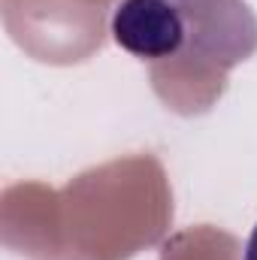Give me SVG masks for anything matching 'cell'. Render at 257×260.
Listing matches in <instances>:
<instances>
[{"instance_id": "1", "label": "cell", "mask_w": 257, "mask_h": 260, "mask_svg": "<svg viewBox=\"0 0 257 260\" xmlns=\"http://www.w3.org/2000/svg\"><path fill=\"white\" fill-rule=\"evenodd\" d=\"M112 40L151 67L157 85L197 76L224 82L257 52V15L248 0H118Z\"/></svg>"}, {"instance_id": "2", "label": "cell", "mask_w": 257, "mask_h": 260, "mask_svg": "<svg viewBox=\"0 0 257 260\" xmlns=\"http://www.w3.org/2000/svg\"><path fill=\"white\" fill-rule=\"evenodd\" d=\"M242 260H257V224H254V230H251V236H248V242H245Z\"/></svg>"}]
</instances>
